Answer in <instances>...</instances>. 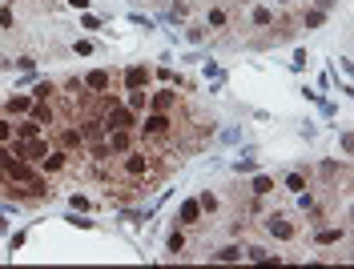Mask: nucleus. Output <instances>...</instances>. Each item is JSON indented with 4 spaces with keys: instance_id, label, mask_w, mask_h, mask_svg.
I'll use <instances>...</instances> for the list:
<instances>
[{
    "instance_id": "9",
    "label": "nucleus",
    "mask_w": 354,
    "mask_h": 269,
    "mask_svg": "<svg viewBox=\"0 0 354 269\" xmlns=\"http://www.w3.org/2000/svg\"><path fill=\"white\" fill-rule=\"evenodd\" d=\"M153 105H157V109H161V113H165L169 105H173V93H169V89H161V93H157V97H153Z\"/></svg>"
},
{
    "instance_id": "6",
    "label": "nucleus",
    "mask_w": 354,
    "mask_h": 269,
    "mask_svg": "<svg viewBox=\"0 0 354 269\" xmlns=\"http://www.w3.org/2000/svg\"><path fill=\"white\" fill-rule=\"evenodd\" d=\"M125 169L133 173V177H141V173L149 169V165H145V157H129V161H125Z\"/></svg>"
},
{
    "instance_id": "10",
    "label": "nucleus",
    "mask_w": 354,
    "mask_h": 269,
    "mask_svg": "<svg viewBox=\"0 0 354 269\" xmlns=\"http://www.w3.org/2000/svg\"><path fill=\"white\" fill-rule=\"evenodd\" d=\"M8 113H28V97H12L8 100Z\"/></svg>"
},
{
    "instance_id": "2",
    "label": "nucleus",
    "mask_w": 354,
    "mask_h": 269,
    "mask_svg": "<svg viewBox=\"0 0 354 269\" xmlns=\"http://www.w3.org/2000/svg\"><path fill=\"white\" fill-rule=\"evenodd\" d=\"M270 233H274V237H282V241H286V237H294V229H290L282 217H270Z\"/></svg>"
},
{
    "instance_id": "16",
    "label": "nucleus",
    "mask_w": 354,
    "mask_h": 269,
    "mask_svg": "<svg viewBox=\"0 0 354 269\" xmlns=\"http://www.w3.org/2000/svg\"><path fill=\"white\" fill-rule=\"evenodd\" d=\"M0 165H8V157H4V149H0Z\"/></svg>"
},
{
    "instance_id": "12",
    "label": "nucleus",
    "mask_w": 354,
    "mask_h": 269,
    "mask_svg": "<svg viewBox=\"0 0 354 269\" xmlns=\"http://www.w3.org/2000/svg\"><path fill=\"white\" fill-rule=\"evenodd\" d=\"M270 189H274V185H270V177H258V181H254V193H270Z\"/></svg>"
},
{
    "instance_id": "15",
    "label": "nucleus",
    "mask_w": 354,
    "mask_h": 269,
    "mask_svg": "<svg viewBox=\"0 0 354 269\" xmlns=\"http://www.w3.org/2000/svg\"><path fill=\"white\" fill-rule=\"evenodd\" d=\"M8 137H12V125H8V121H0V141H8Z\"/></svg>"
},
{
    "instance_id": "1",
    "label": "nucleus",
    "mask_w": 354,
    "mask_h": 269,
    "mask_svg": "<svg viewBox=\"0 0 354 269\" xmlns=\"http://www.w3.org/2000/svg\"><path fill=\"white\" fill-rule=\"evenodd\" d=\"M129 125H133L129 109H109V129H129Z\"/></svg>"
},
{
    "instance_id": "7",
    "label": "nucleus",
    "mask_w": 354,
    "mask_h": 269,
    "mask_svg": "<svg viewBox=\"0 0 354 269\" xmlns=\"http://www.w3.org/2000/svg\"><path fill=\"white\" fill-rule=\"evenodd\" d=\"M165 117H161V113H157V117H149V121H145V129H149V133H165Z\"/></svg>"
},
{
    "instance_id": "8",
    "label": "nucleus",
    "mask_w": 354,
    "mask_h": 269,
    "mask_svg": "<svg viewBox=\"0 0 354 269\" xmlns=\"http://www.w3.org/2000/svg\"><path fill=\"white\" fill-rule=\"evenodd\" d=\"M89 89H109V73H89Z\"/></svg>"
},
{
    "instance_id": "4",
    "label": "nucleus",
    "mask_w": 354,
    "mask_h": 269,
    "mask_svg": "<svg viewBox=\"0 0 354 269\" xmlns=\"http://www.w3.org/2000/svg\"><path fill=\"white\" fill-rule=\"evenodd\" d=\"M41 133V121H24V125H16V137H24V141H32Z\"/></svg>"
},
{
    "instance_id": "14",
    "label": "nucleus",
    "mask_w": 354,
    "mask_h": 269,
    "mask_svg": "<svg viewBox=\"0 0 354 269\" xmlns=\"http://www.w3.org/2000/svg\"><path fill=\"white\" fill-rule=\"evenodd\" d=\"M48 93H52V85H36V93H32V97H36V100H48Z\"/></svg>"
},
{
    "instance_id": "5",
    "label": "nucleus",
    "mask_w": 354,
    "mask_h": 269,
    "mask_svg": "<svg viewBox=\"0 0 354 269\" xmlns=\"http://www.w3.org/2000/svg\"><path fill=\"white\" fill-rule=\"evenodd\" d=\"M197 213H201V205H197V201H185V205H181V221H185V225H193Z\"/></svg>"
},
{
    "instance_id": "3",
    "label": "nucleus",
    "mask_w": 354,
    "mask_h": 269,
    "mask_svg": "<svg viewBox=\"0 0 354 269\" xmlns=\"http://www.w3.org/2000/svg\"><path fill=\"white\" fill-rule=\"evenodd\" d=\"M145 80H149V73H145V69H129V73H125V85H129V89H141Z\"/></svg>"
},
{
    "instance_id": "13",
    "label": "nucleus",
    "mask_w": 354,
    "mask_h": 269,
    "mask_svg": "<svg viewBox=\"0 0 354 269\" xmlns=\"http://www.w3.org/2000/svg\"><path fill=\"white\" fill-rule=\"evenodd\" d=\"M217 257H221V261H237V257H241V253H237L234 245H230V249H221V253H217Z\"/></svg>"
},
{
    "instance_id": "11",
    "label": "nucleus",
    "mask_w": 354,
    "mask_h": 269,
    "mask_svg": "<svg viewBox=\"0 0 354 269\" xmlns=\"http://www.w3.org/2000/svg\"><path fill=\"white\" fill-rule=\"evenodd\" d=\"M61 165H65V157H61V153H52V157H45V169H61Z\"/></svg>"
}]
</instances>
